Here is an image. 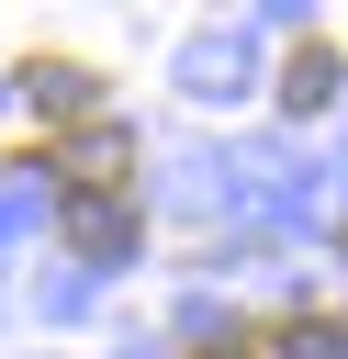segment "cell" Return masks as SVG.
Here are the masks:
<instances>
[{
    "label": "cell",
    "mask_w": 348,
    "mask_h": 359,
    "mask_svg": "<svg viewBox=\"0 0 348 359\" xmlns=\"http://www.w3.org/2000/svg\"><path fill=\"white\" fill-rule=\"evenodd\" d=\"M180 359H258V325H225V337H191Z\"/></svg>",
    "instance_id": "obj_5"
},
{
    "label": "cell",
    "mask_w": 348,
    "mask_h": 359,
    "mask_svg": "<svg viewBox=\"0 0 348 359\" xmlns=\"http://www.w3.org/2000/svg\"><path fill=\"white\" fill-rule=\"evenodd\" d=\"M326 101H337V45L303 34V45L281 56V112H326Z\"/></svg>",
    "instance_id": "obj_4"
},
{
    "label": "cell",
    "mask_w": 348,
    "mask_h": 359,
    "mask_svg": "<svg viewBox=\"0 0 348 359\" xmlns=\"http://www.w3.org/2000/svg\"><path fill=\"white\" fill-rule=\"evenodd\" d=\"M22 101H34V123H45V135H22V146H56V135L101 123V79H90L79 56H22Z\"/></svg>",
    "instance_id": "obj_2"
},
{
    "label": "cell",
    "mask_w": 348,
    "mask_h": 359,
    "mask_svg": "<svg viewBox=\"0 0 348 359\" xmlns=\"http://www.w3.org/2000/svg\"><path fill=\"white\" fill-rule=\"evenodd\" d=\"M11 157H34V168L56 180V236H67L79 258L135 247V135H123L112 112L79 123V135H56V146H11Z\"/></svg>",
    "instance_id": "obj_1"
},
{
    "label": "cell",
    "mask_w": 348,
    "mask_h": 359,
    "mask_svg": "<svg viewBox=\"0 0 348 359\" xmlns=\"http://www.w3.org/2000/svg\"><path fill=\"white\" fill-rule=\"evenodd\" d=\"M258 359H348V314H269Z\"/></svg>",
    "instance_id": "obj_3"
},
{
    "label": "cell",
    "mask_w": 348,
    "mask_h": 359,
    "mask_svg": "<svg viewBox=\"0 0 348 359\" xmlns=\"http://www.w3.org/2000/svg\"><path fill=\"white\" fill-rule=\"evenodd\" d=\"M337 258H348V236H337Z\"/></svg>",
    "instance_id": "obj_6"
}]
</instances>
